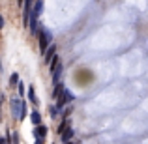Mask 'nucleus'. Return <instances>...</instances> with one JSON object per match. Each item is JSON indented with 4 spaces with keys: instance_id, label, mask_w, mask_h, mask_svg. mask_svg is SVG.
Returning a JSON list of instances; mask_svg holds the SVG:
<instances>
[{
    "instance_id": "obj_1",
    "label": "nucleus",
    "mask_w": 148,
    "mask_h": 144,
    "mask_svg": "<svg viewBox=\"0 0 148 144\" xmlns=\"http://www.w3.org/2000/svg\"><path fill=\"white\" fill-rule=\"evenodd\" d=\"M11 114H13L15 120H23L26 114V109H25V103L17 97H11Z\"/></svg>"
},
{
    "instance_id": "obj_2",
    "label": "nucleus",
    "mask_w": 148,
    "mask_h": 144,
    "mask_svg": "<svg viewBox=\"0 0 148 144\" xmlns=\"http://www.w3.org/2000/svg\"><path fill=\"white\" fill-rule=\"evenodd\" d=\"M49 41H51V32H49L47 28L41 26V32H40V49L45 51V49H47V45H49Z\"/></svg>"
},
{
    "instance_id": "obj_3",
    "label": "nucleus",
    "mask_w": 148,
    "mask_h": 144,
    "mask_svg": "<svg viewBox=\"0 0 148 144\" xmlns=\"http://www.w3.org/2000/svg\"><path fill=\"white\" fill-rule=\"evenodd\" d=\"M69 101H73V96L69 94V90H68V88H64V90H62V96L58 97V107L62 109L66 103H69Z\"/></svg>"
},
{
    "instance_id": "obj_4",
    "label": "nucleus",
    "mask_w": 148,
    "mask_h": 144,
    "mask_svg": "<svg viewBox=\"0 0 148 144\" xmlns=\"http://www.w3.org/2000/svg\"><path fill=\"white\" fill-rule=\"evenodd\" d=\"M45 135H47V127L45 126H38L36 129H34V137H36L38 141H43Z\"/></svg>"
},
{
    "instance_id": "obj_5",
    "label": "nucleus",
    "mask_w": 148,
    "mask_h": 144,
    "mask_svg": "<svg viewBox=\"0 0 148 144\" xmlns=\"http://www.w3.org/2000/svg\"><path fill=\"white\" fill-rule=\"evenodd\" d=\"M60 75H62V64H58L56 68L53 69V81H54V84H58V81H60Z\"/></svg>"
},
{
    "instance_id": "obj_6",
    "label": "nucleus",
    "mask_w": 148,
    "mask_h": 144,
    "mask_svg": "<svg viewBox=\"0 0 148 144\" xmlns=\"http://www.w3.org/2000/svg\"><path fill=\"white\" fill-rule=\"evenodd\" d=\"M41 10H43V2H36L34 4V13H32V17H40L41 15Z\"/></svg>"
},
{
    "instance_id": "obj_7",
    "label": "nucleus",
    "mask_w": 148,
    "mask_h": 144,
    "mask_svg": "<svg viewBox=\"0 0 148 144\" xmlns=\"http://www.w3.org/2000/svg\"><path fill=\"white\" fill-rule=\"evenodd\" d=\"M30 120H32V124L34 126H41V116H40V112H32V114H30Z\"/></svg>"
},
{
    "instance_id": "obj_8",
    "label": "nucleus",
    "mask_w": 148,
    "mask_h": 144,
    "mask_svg": "<svg viewBox=\"0 0 148 144\" xmlns=\"http://www.w3.org/2000/svg\"><path fill=\"white\" fill-rule=\"evenodd\" d=\"M71 137H73V129H71V127H68V129H66V133L62 135V141H64L66 144H68V141H69Z\"/></svg>"
},
{
    "instance_id": "obj_9",
    "label": "nucleus",
    "mask_w": 148,
    "mask_h": 144,
    "mask_svg": "<svg viewBox=\"0 0 148 144\" xmlns=\"http://www.w3.org/2000/svg\"><path fill=\"white\" fill-rule=\"evenodd\" d=\"M54 58V45H51L49 51H47V54H45V62H49V60H53Z\"/></svg>"
},
{
    "instance_id": "obj_10",
    "label": "nucleus",
    "mask_w": 148,
    "mask_h": 144,
    "mask_svg": "<svg viewBox=\"0 0 148 144\" xmlns=\"http://www.w3.org/2000/svg\"><path fill=\"white\" fill-rule=\"evenodd\" d=\"M10 84H11V86H15V84H21V83H19V75H17V73H13V75L10 77Z\"/></svg>"
},
{
    "instance_id": "obj_11",
    "label": "nucleus",
    "mask_w": 148,
    "mask_h": 144,
    "mask_svg": "<svg viewBox=\"0 0 148 144\" xmlns=\"http://www.w3.org/2000/svg\"><path fill=\"white\" fill-rule=\"evenodd\" d=\"M28 97H30V101H32V103H38L36 94H34V86H30V88H28Z\"/></svg>"
},
{
    "instance_id": "obj_12",
    "label": "nucleus",
    "mask_w": 148,
    "mask_h": 144,
    "mask_svg": "<svg viewBox=\"0 0 148 144\" xmlns=\"http://www.w3.org/2000/svg\"><path fill=\"white\" fill-rule=\"evenodd\" d=\"M60 90H64V84H56V88H54V97H60Z\"/></svg>"
},
{
    "instance_id": "obj_13",
    "label": "nucleus",
    "mask_w": 148,
    "mask_h": 144,
    "mask_svg": "<svg viewBox=\"0 0 148 144\" xmlns=\"http://www.w3.org/2000/svg\"><path fill=\"white\" fill-rule=\"evenodd\" d=\"M10 139H11V144H19V137H17V133H10Z\"/></svg>"
},
{
    "instance_id": "obj_14",
    "label": "nucleus",
    "mask_w": 148,
    "mask_h": 144,
    "mask_svg": "<svg viewBox=\"0 0 148 144\" xmlns=\"http://www.w3.org/2000/svg\"><path fill=\"white\" fill-rule=\"evenodd\" d=\"M0 144H8V141H6V139H2V137H0Z\"/></svg>"
},
{
    "instance_id": "obj_15",
    "label": "nucleus",
    "mask_w": 148,
    "mask_h": 144,
    "mask_svg": "<svg viewBox=\"0 0 148 144\" xmlns=\"http://www.w3.org/2000/svg\"><path fill=\"white\" fill-rule=\"evenodd\" d=\"M2 25H4V21H2V17H0V28H2Z\"/></svg>"
},
{
    "instance_id": "obj_16",
    "label": "nucleus",
    "mask_w": 148,
    "mask_h": 144,
    "mask_svg": "<svg viewBox=\"0 0 148 144\" xmlns=\"http://www.w3.org/2000/svg\"><path fill=\"white\" fill-rule=\"evenodd\" d=\"M36 144H43V141H38V142H36Z\"/></svg>"
},
{
    "instance_id": "obj_17",
    "label": "nucleus",
    "mask_w": 148,
    "mask_h": 144,
    "mask_svg": "<svg viewBox=\"0 0 148 144\" xmlns=\"http://www.w3.org/2000/svg\"><path fill=\"white\" fill-rule=\"evenodd\" d=\"M68 144H69V142H68Z\"/></svg>"
}]
</instances>
